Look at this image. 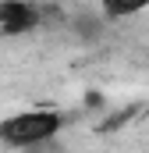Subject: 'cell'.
I'll return each mask as SVG.
<instances>
[{
	"mask_svg": "<svg viewBox=\"0 0 149 153\" xmlns=\"http://www.w3.org/2000/svg\"><path fill=\"white\" fill-rule=\"evenodd\" d=\"M149 7V0H100V11L103 18L110 22H124V18H135Z\"/></svg>",
	"mask_w": 149,
	"mask_h": 153,
	"instance_id": "obj_3",
	"label": "cell"
},
{
	"mask_svg": "<svg viewBox=\"0 0 149 153\" xmlns=\"http://www.w3.org/2000/svg\"><path fill=\"white\" fill-rule=\"evenodd\" d=\"M39 25V7L29 0H0V36H25Z\"/></svg>",
	"mask_w": 149,
	"mask_h": 153,
	"instance_id": "obj_2",
	"label": "cell"
},
{
	"mask_svg": "<svg viewBox=\"0 0 149 153\" xmlns=\"http://www.w3.org/2000/svg\"><path fill=\"white\" fill-rule=\"evenodd\" d=\"M60 128H64V117L57 111H21L0 121V143L11 150H32L53 143Z\"/></svg>",
	"mask_w": 149,
	"mask_h": 153,
	"instance_id": "obj_1",
	"label": "cell"
}]
</instances>
